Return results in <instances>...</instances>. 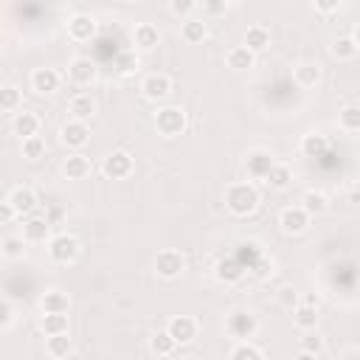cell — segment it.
<instances>
[{"mask_svg": "<svg viewBox=\"0 0 360 360\" xmlns=\"http://www.w3.org/2000/svg\"><path fill=\"white\" fill-rule=\"evenodd\" d=\"M293 324L299 327V329H304V332H310V329H315V324H318V304H299V307H293Z\"/></svg>", "mask_w": 360, "mask_h": 360, "instance_id": "484cf974", "label": "cell"}, {"mask_svg": "<svg viewBox=\"0 0 360 360\" xmlns=\"http://www.w3.org/2000/svg\"><path fill=\"white\" fill-rule=\"evenodd\" d=\"M231 360H265V354H262V349L253 346V343H240V346H234Z\"/></svg>", "mask_w": 360, "mask_h": 360, "instance_id": "ab89813d", "label": "cell"}, {"mask_svg": "<svg viewBox=\"0 0 360 360\" xmlns=\"http://www.w3.org/2000/svg\"><path fill=\"white\" fill-rule=\"evenodd\" d=\"M299 346H302L299 352H310V354H318V357H321V352H324V338H321L318 332H310V335L302 338Z\"/></svg>", "mask_w": 360, "mask_h": 360, "instance_id": "60d3db41", "label": "cell"}, {"mask_svg": "<svg viewBox=\"0 0 360 360\" xmlns=\"http://www.w3.org/2000/svg\"><path fill=\"white\" fill-rule=\"evenodd\" d=\"M194 9H197V3H191V0H172L169 3V12L178 17H191Z\"/></svg>", "mask_w": 360, "mask_h": 360, "instance_id": "b9f144b4", "label": "cell"}, {"mask_svg": "<svg viewBox=\"0 0 360 360\" xmlns=\"http://www.w3.org/2000/svg\"><path fill=\"white\" fill-rule=\"evenodd\" d=\"M59 85H62V77L54 68H37L31 74V91L37 96H54L59 91Z\"/></svg>", "mask_w": 360, "mask_h": 360, "instance_id": "30bf717a", "label": "cell"}, {"mask_svg": "<svg viewBox=\"0 0 360 360\" xmlns=\"http://www.w3.org/2000/svg\"><path fill=\"white\" fill-rule=\"evenodd\" d=\"M0 253H3L6 259H23V253H26V242H23V237H3V242H0Z\"/></svg>", "mask_w": 360, "mask_h": 360, "instance_id": "d590c367", "label": "cell"}, {"mask_svg": "<svg viewBox=\"0 0 360 360\" xmlns=\"http://www.w3.org/2000/svg\"><path fill=\"white\" fill-rule=\"evenodd\" d=\"M132 169H135L132 155L124 152V150H116V152H110V155L102 161V172H104V178H110V180H124V178L132 175Z\"/></svg>", "mask_w": 360, "mask_h": 360, "instance_id": "5b68a950", "label": "cell"}, {"mask_svg": "<svg viewBox=\"0 0 360 360\" xmlns=\"http://www.w3.org/2000/svg\"><path fill=\"white\" fill-rule=\"evenodd\" d=\"M194 12H200L203 17H205V15H226V12H228V3H197Z\"/></svg>", "mask_w": 360, "mask_h": 360, "instance_id": "f6af8a7d", "label": "cell"}, {"mask_svg": "<svg viewBox=\"0 0 360 360\" xmlns=\"http://www.w3.org/2000/svg\"><path fill=\"white\" fill-rule=\"evenodd\" d=\"M265 183H267L270 189H276V191H284L287 186L293 183V172H290V166H287V164H273V166H270V172L265 175Z\"/></svg>", "mask_w": 360, "mask_h": 360, "instance_id": "4316f807", "label": "cell"}, {"mask_svg": "<svg viewBox=\"0 0 360 360\" xmlns=\"http://www.w3.org/2000/svg\"><path fill=\"white\" fill-rule=\"evenodd\" d=\"M59 138H62L65 147L82 150L85 143L91 141V130H88V124H82V121H68V124L59 130Z\"/></svg>", "mask_w": 360, "mask_h": 360, "instance_id": "5bb4252c", "label": "cell"}, {"mask_svg": "<svg viewBox=\"0 0 360 360\" xmlns=\"http://www.w3.org/2000/svg\"><path fill=\"white\" fill-rule=\"evenodd\" d=\"M42 315H68L70 310V296L65 290H45L40 299Z\"/></svg>", "mask_w": 360, "mask_h": 360, "instance_id": "e0dca14e", "label": "cell"}, {"mask_svg": "<svg viewBox=\"0 0 360 360\" xmlns=\"http://www.w3.org/2000/svg\"><path fill=\"white\" fill-rule=\"evenodd\" d=\"M62 172H65L68 180H85L91 175V158H85L82 152L68 155L65 164H62Z\"/></svg>", "mask_w": 360, "mask_h": 360, "instance_id": "d6986e66", "label": "cell"}, {"mask_svg": "<svg viewBox=\"0 0 360 360\" xmlns=\"http://www.w3.org/2000/svg\"><path fill=\"white\" fill-rule=\"evenodd\" d=\"M150 349H152L158 357H169V354L178 349V343H175V341L166 335V329H164V332H155V335L150 338Z\"/></svg>", "mask_w": 360, "mask_h": 360, "instance_id": "e575fe53", "label": "cell"}, {"mask_svg": "<svg viewBox=\"0 0 360 360\" xmlns=\"http://www.w3.org/2000/svg\"><path fill=\"white\" fill-rule=\"evenodd\" d=\"M166 335H169L178 346H186V343H191V341L197 338V321H194L191 315H175V318H169V324H166Z\"/></svg>", "mask_w": 360, "mask_h": 360, "instance_id": "ba28073f", "label": "cell"}, {"mask_svg": "<svg viewBox=\"0 0 360 360\" xmlns=\"http://www.w3.org/2000/svg\"><path fill=\"white\" fill-rule=\"evenodd\" d=\"M45 352L54 357V360H62L68 357L70 352H74V341H70V335H48L45 338Z\"/></svg>", "mask_w": 360, "mask_h": 360, "instance_id": "83f0119b", "label": "cell"}, {"mask_svg": "<svg viewBox=\"0 0 360 360\" xmlns=\"http://www.w3.org/2000/svg\"><path fill=\"white\" fill-rule=\"evenodd\" d=\"M226 208L231 214H237V217H248V214H253L259 208V189L251 180L231 183L226 189Z\"/></svg>", "mask_w": 360, "mask_h": 360, "instance_id": "6da1fadb", "label": "cell"}, {"mask_svg": "<svg viewBox=\"0 0 360 360\" xmlns=\"http://www.w3.org/2000/svg\"><path fill=\"white\" fill-rule=\"evenodd\" d=\"M141 93L147 96L150 102H164L172 93V79L166 74H150L147 79L141 82Z\"/></svg>", "mask_w": 360, "mask_h": 360, "instance_id": "4fadbf2b", "label": "cell"}, {"mask_svg": "<svg viewBox=\"0 0 360 360\" xmlns=\"http://www.w3.org/2000/svg\"><path fill=\"white\" fill-rule=\"evenodd\" d=\"M15 217H17V214H15V208H12V205H9L6 200L0 203V223H12Z\"/></svg>", "mask_w": 360, "mask_h": 360, "instance_id": "c3c4849f", "label": "cell"}, {"mask_svg": "<svg viewBox=\"0 0 360 360\" xmlns=\"http://www.w3.org/2000/svg\"><path fill=\"white\" fill-rule=\"evenodd\" d=\"M20 150H23V158H26V161H40V158H45V141H42L40 135L26 138Z\"/></svg>", "mask_w": 360, "mask_h": 360, "instance_id": "74e56055", "label": "cell"}, {"mask_svg": "<svg viewBox=\"0 0 360 360\" xmlns=\"http://www.w3.org/2000/svg\"><path fill=\"white\" fill-rule=\"evenodd\" d=\"M226 65H228L231 70H237V74H242V70H251V68L256 65V54H251L245 45H234V48H228V54H226Z\"/></svg>", "mask_w": 360, "mask_h": 360, "instance_id": "ffe728a7", "label": "cell"}, {"mask_svg": "<svg viewBox=\"0 0 360 360\" xmlns=\"http://www.w3.org/2000/svg\"><path fill=\"white\" fill-rule=\"evenodd\" d=\"M270 45V31L265 29V26H251L248 31H245V48L251 51V54H259V51H265Z\"/></svg>", "mask_w": 360, "mask_h": 360, "instance_id": "f546056e", "label": "cell"}, {"mask_svg": "<svg viewBox=\"0 0 360 360\" xmlns=\"http://www.w3.org/2000/svg\"><path fill=\"white\" fill-rule=\"evenodd\" d=\"M12 318H15V310H12V304H9L6 299H0V329H3V327H9V324H12Z\"/></svg>", "mask_w": 360, "mask_h": 360, "instance_id": "bcb514c9", "label": "cell"}, {"mask_svg": "<svg viewBox=\"0 0 360 360\" xmlns=\"http://www.w3.org/2000/svg\"><path fill=\"white\" fill-rule=\"evenodd\" d=\"M20 107V91L15 85H0V110L12 113Z\"/></svg>", "mask_w": 360, "mask_h": 360, "instance_id": "8d00e7d4", "label": "cell"}, {"mask_svg": "<svg viewBox=\"0 0 360 360\" xmlns=\"http://www.w3.org/2000/svg\"><path fill=\"white\" fill-rule=\"evenodd\" d=\"M279 304L287 307V310L299 307V293L293 290V287H281V290H279Z\"/></svg>", "mask_w": 360, "mask_h": 360, "instance_id": "7bdbcfd3", "label": "cell"}, {"mask_svg": "<svg viewBox=\"0 0 360 360\" xmlns=\"http://www.w3.org/2000/svg\"><path fill=\"white\" fill-rule=\"evenodd\" d=\"M6 203L15 208L17 217H31L34 208H37V194H34V189H29V186H15Z\"/></svg>", "mask_w": 360, "mask_h": 360, "instance_id": "8fae6325", "label": "cell"}, {"mask_svg": "<svg viewBox=\"0 0 360 360\" xmlns=\"http://www.w3.org/2000/svg\"><path fill=\"white\" fill-rule=\"evenodd\" d=\"M302 208L310 214V217H315V214H324V211L329 208V197H327L321 189H310V191H304V197H302Z\"/></svg>", "mask_w": 360, "mask_h": 360, "instance_id": "f1b7e54d", "label": "cell"}, {"mask_svg": "<svg viewBox=\"0 0 360 360\" xmlns=\"http://www.w3.org/2000/svg\"><path fill=\"white\" fill-rule=\"evenodd\" d=\"M99 31V23L93 15H74L68 20V37L74 42H91Z\"/></svg>", "mask_w": 360, "mask_h": 360, "instance_id": "9c48e42d", "label": "cell"}, {"mask_svg": "<svg viewBox=\"0 0 360 360\" xmlns=\"http://www.w3.org/2000/svg\"><path fill=\"white\" fill-rule=\"evenodd\" d=\"M313 9H315V12H321V15H332V12H338V9H341V3H338V0H324V3H315Z\"/></svg>", "mask_w": 360, "mask_h": 360, "instance_id": "7dc6e473", "label": "cell"}, {"mask_svg": "<svg viewBox=\"0 0 360 360\" xmlns=\"http://www.w3.org/2000/svg\"><path fill=\"white\" fill-rule=\"evenodd\" d=\"M183 270H186V256H183L180 251H175V248L158 251V256H155V273H158L161 279H166V281L180 279Z\"/></svg>", "mask_w": 360, "mask_h": 360, "instance_id": "277c9868", "label": "cell"}, {"mask_svg": "<svg viewBox=\"0 0 360 360\" xmlns=\"http://www.w3.org/2000/svg\"><path fill=\"white\" fill-rule=\"evenodd\" d=\"M338 127L343 132H357L360 130V107L357 104H346L341 113H338Z\"/></svg>", "mask_w": 360, "mask_h": 360, "instance_id": "1f68e13d", "label": "cell"}, {"mask_svg": "<svg viewBox=\"0 0 360 360\" xmlns=\"http://www.w3.org/2000/svg\"><path fill=\"white\" fill-rule=\"evenodd\" d=\"M226 329L234 338H251L256 332V318L251 313H231L226 321Z\"/></svg>", "mask_w": 360, "mask_h": 360, "instance_id": "ac0fdd59", "label": "cell"}, {"mask_svg": "<svg viewBox=\"0 0 360 360\" xmlns=\"http://www.w3.org/2000/svg\"><path fill=\"white\" fill-rule=\"evenodd\" d=\"M68 77H70V82H74V85L88 88V85L96 82L99 68H96V62L88 59V56H77V59H70V65H68Z\"/></svg>", "mask_w": 360, "mask_h": 360, "instance_id": "52a82bcc", "label": "cell"}, {"mask_svg": "<svg viewBox=\"0 0 360 360\" xmlns=\"http://www.w3.org/2000/svg\"><path fill=\"white\" fill-rule=\"evenodd\" d=\"M189 127V118H186V110L183 107H175V104H166L155 113V130L166 138H175L180 135L183 130Z\"/></svg>", "mask_w": 360, "mask_h": 360, "instance_id": "7a4b0ae2", "label": "cell"}, {"mask_svg": "<svg viewBox=\"0 0 360 360\" xmlns=\"http://www.w3.org/2000/svg\"><path fill=\"white\" fill-rule=\"evenodd\" d=\"M180 37H183L186 42H191V45L203 42V40L208 37V26H205V20H203V17H186V20H183V26H180Z\"/></svg>", "mask_w": 360, "mask_h": 360, "instance_id": "cb8c5ba5", "label": "cell"}, {"mask_svg": "<svg viewBox=\"0 0 360 360\" xmlns=\"http://www.w3.org/2000/svg\"><path fill=\"white\" fill-rule=\"evenodd\" d=\"M242 270H245L242 262H237V259H223V262L217 265V279L226 281V284H231V281H237V279L242 276Z\"/></svg>", "mask_w": 360, "mask_h": 360, "instance_id": "836d02e7", "label": "cell"}, {"mask_svg": "<svg viewBox=\"0 0 360 360\" xmlns=\"http://www.w3.org/2000/svg\"><path fill=\"white\" fill-rule=\"evenodd\" d=\"M79 251H82V245H79V240H77L74 234H56V237L48 240V256H51V262H56V265L77 262Z\"/></svg>", "mask_w": 360, "mask_h": 360, "instance_id": "3957f363", "label": "cell"}, {"mask_svg": "<svg viewBox=\"0 0 360 360\" xmlns=\"http://www.w3.org/2000/svg\"><path fill=\"white\" fill-rule=\"evenodd\" d=\"M296 360H318V354H310V352H299Z\"/></svg>", "mask_w": 360, "mask_h": 360, "instance_id": "681fc988", "label": "cell"}, {"mask_svg": "<svg viewBox=\"0 0 360 360\" xmlns=\"http://www.w3.org/2000/svg\"><path fill=\"white\" fill-rule=\"evenodd\" d=\"M113 68H116V74H121V77L135 74V70H138V56H135V51H118L116 59H113Z\"/></svg>", "mask_w": 360, "mask_h": 360, "instance_id": "d6a6232c", "label": "cell"}, {"mask_svg": "<svg viewBox=\"0 0 360 360\" xmlns=\"http://www.w3.org/2000/svg\"><path fill=\"white\" fill-rule=\"evenodd\" d=\"M357 40L354 37H338L335 42H332V56L335 59H341V62H349V59H354L357 56Z\"/></svg>", "mask_w": 360, "mask_h": 360, "instance_id": "4dcf8cb0", "label": "cell"}, {"mask_svg": "<svg viewBox=\"0 0 360 360\" xmlns=\"http://www.w3.org/2000/svg\"><path fill=\"white\" fill-rule=\"evenodd\" d=\"M68 113H70V121H82L88 124L96 113V99L91 93H77L74 99L68 102Z\"/></svg>", "mask_w": 360, "mask_h": 360, "instance_id": "9a60e30c", "label": "cell"}, {"mask_svg": "<svg viewBox=\"0 0 360 360\" xmlns=\"http://www.w3.org/2000/svg\"><path fill=\"white\" fill-rule=\"evenodd\" d=\"M327 150H329V141L321 132H310L302 138V155L304 158H324Z\"/></svg>", "mask_w": 360, "mask_h": 360, "instance_id": "603a6c76", "label": "cell"}, {"mask_svg": "<svg viewBox=\"0 0 360 360\" xmlns=\"http://www.w3.org/2000/svg\"><path fill=\"white\" fill-rule=\"evenodd\" d=\"M40 327H42L45 338L48 335H65L68 332V315H42Z\"/></svg>", "mask_w": 360, "mask_h": 360, "instance_id": "f35d334b", "label": "cell"}, {"mask_svg": "<svg viewBox=\"0 0 360 360\" xmlns=\"http://www.w3.org/2000/svg\"><path fill=\"white\" fill-rule=\"evenodd\" d=\"M293 82L299 88H315L321 82V68L315 62H302L293 68Z\"/></svg>", "mask_w": 360, "mask_h": 360, "instance_id": "7402d4cb", "label": "cell"}, {"mask_svg": "<svg viewBox=\"0 0 360 360\" xmlns=\"http://www.w3.org/2000/svg\"><path fill=\"white\" fill-rule=\"evenodd\" d=\"M251 270H253L256 276H262V279H265V276H270V273H273V262L262 253V256H256V262L251 265Z\"/></svg>", "mask_w": 360, "mask_h": 360, "instance_id": "ee69618b", "label": "cell"}, {"mask_svg": "<svg viewBox=\"0 0 360 360\" xmlns=\"http://www.w3.org/2000/svg\"><path fill=\"white\" fill-rule=\"evenodd\" d=\"M276 161H273V155L270 152H265V150H256V152H251L248 155V161H245V169H248V175L251 178H259V180H265V175L270 172V166H273Z\"/></svg>", "mask_w": 360, "mask_h": 360, "instance_id": "44dd1931", "label": "cell"}, {"mask_svg": "<svg viewBox=\"0 0 360 360\" xmlns=\"http://www.w3.org/2000/svg\"><path fill=\"white\" fill-rule=\"evenodd\" d=\"M132 42H135L138 51L150 54V51H155L161 45V29L155 23H138L135 31H132Z\"/></svg>", "mask_w": 360, "mask_h": 360, "instance_id": "7c38bea8", "label": "cell"}, {"mask_svg": "<svg viewBox=\"0 0 360 360\" xmlns=\"http://www.w3.org/2000/svg\"><path fill=\"white\" fill-rule=\"evenodd\" d=\"M20 237H23L26 245H40V242L51 240V223L45 217H29L23 223V234Z\"/></svg>", "mask_w": 360, "mask_h": 360, "instance_id": "2e32d148", "label": "cell"}, {"mask_svg": "<svg viewBox=\"0 0 360 360\" xmlns=\"http://www.w3.org/2000/svg\"><path fill=\"white\" fill-rule=\"evenodd\" d=\"M12 130H15V135H20L23 141H26V138H34V135L40 132V118H37L34 113L23 110V113H17V116H15Z\"/></svg>", "mask_w": 360, "mask_h": 360, "instance_id": "d4e9b609", "label": "cell"}, {"mask_svg": "<svg viewBox=\"0 0 360 360\" xmlns=\"http://www.w3.org/2000/svg\"><path fill=\"white\" fill-rule=\"evenodd\" d=\"M279 226H281L284 234H293V237L296 234H304L310 228V214L302 205H287L279 214Z\"/></svg>", "mask_w": 360, "mask_h": 360, "instance_id": "8992f818", "label": "cell"}]
</instances>
